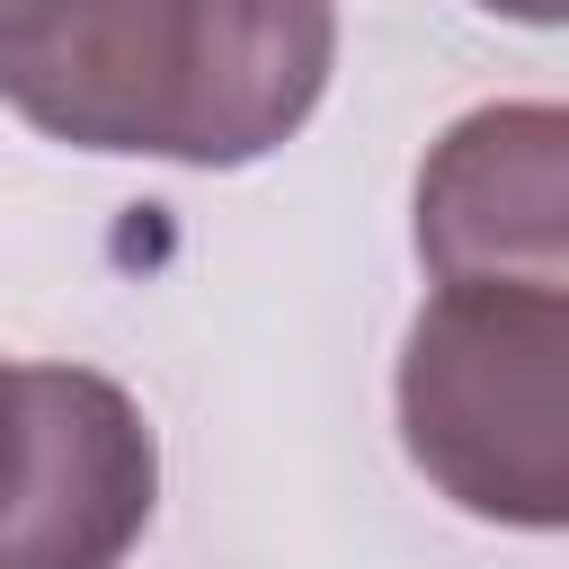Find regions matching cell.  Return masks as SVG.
Here are the masks:
<instances>
[{
	"mask_svg": "<svg viewBox=\"0 0 569 569\" xmlns=\"http://www.w3.org/2000/svg\"><path fill=\"white\" fill-rule=\"evenodd\" d=\"M329 62L338 0H71L0 98L71 151L249 169L311 124Z\"/></svg>",
	"mask_w": 569,
	"mask_h": 569,
	"instance_id": "obj_1",
	"label": "cell"
},
{
	"mask_svg": "<svg viewBox=\"0 0 569 569\" xmlns=\"http://www.w3.org/2000/svg\"><path fill=\"white\" fill-rule=\"evenodd\" d=\"M409 462L489 525H569V293L436 284L400 347Z\"/></svg>",
	"mask_w": 569,
	"mask_h": 569,
	"instance_id": "obj_2",
	"label": "cell"
},
{
	"mask_svg": "<svg viewBox=\"0 0 569 569\" xmlns=\"http://www.w3.org/2000/svg\"><path fill=\"white\" fill-rule=\"evenodd\" d=\"M160 507V445L89 365H0V569H124Z\"/></svg>",
	"mask_w": 569,
	"mask_h": 569,
	"instance_id": "obj_3",
	"label": "cell"
},
{
	"mask_svg": "<svg viewBox=\"0 0 569 569\" xmlns=\"http://www.w3.org/2000/svg\"><path fill=\"white\" fill-rule=\"evenodd\" d=\"M418 258L436 284L569 293V116L498 98L436 133L418 160Z\"/></svg>",
	"mask_w": 569,
	"mask_h": 569,
	"instance_id": "obj_4",
	"label": "cell"
},
{
	"mask_svg": "<svg viewBox=\"0 0 569 569\" xmlns=\"http://www.w3.org/2000/svg\"><path fill=\"white\" fill-rule=\"evenodd\" d=\"M62 9H71V0H0V62H9L18 44H36Z\"/></svg>",
	"mask_w": 569,
	"mask_h": 569,
	"instance_id": "obj_5",
	"label": "cell"
},
{
	"mask_svg": "<svg viewBox=\"0 0 569 569\" xmlns=\"http://www.w3.org/2000/svg\"><path fill=\"white\" fill-rule=\"evenodd\" d=\"M480 9H498V18H516V27H560L569 0H480Z\"/></svg>",
	"mask_w": 569,
	"mask_h": 569,
	"instance_id": "obj_6",
	"label": "cell"
}]
</instances>
